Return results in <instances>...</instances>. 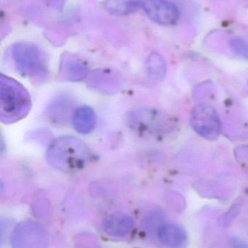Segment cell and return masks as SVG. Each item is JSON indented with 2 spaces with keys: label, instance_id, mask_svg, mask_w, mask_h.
<instances>
[{
  "label": "cell",
  "instance_id": "6da1fadb",
  "mask_svg": "<svg viewBox=\"0 0 248 248\" xmlns=\"http://www.w3.org/2000/svg\"><path fill=\"white\" fill-rule=\"evenodd\" d=\"M87 146L73 136L55 139L46 152L48 164L56 170L72 172L83 169L90 160Z\"/></svg>",
  "mask_w": 248,
  "mask_h": 248
},
{
  "label": "cell",
  "instance_id": "7a4b0ae2",
  "mask_svg": "<svg viewBox=\"0 0 248 248\" xmlns=\"http://www.w3.org/2000/svg\"><path fill=\"white\" fill-rule=\"evenodd\" d=\"M31 99L24 87L6 76L0 78V118L4 124L23 119L30 110Z\"/></svg>",
  "mask_w": 248,
  "mask_h": 248
},
{
  "label": "cell",
  "instance_id": "3957f363",
  "mask_svg": "<svg viewBox=\"0 0 248 248\" xmlns=\"http://www.w3.org/2000/svg\"><path fill=\"white\" fill-rule=\"evenodd\" d=\"M12 55L19 72L31 78H42L48 73L46 60L40 49L32 44L19 42L13 45Z\"/></svg>",
  "mask_w": 248,
  "mask_h": 248
},
{
  "label": "cell",
  "instance_id": "277c9868",
  "mask_svg": "<svg viewBox=\"0 0 248 248\" xmlns=\"http://www.w3.org/2000/svg\"><path fill=\"white\" fill-rule=\"evenodd\" d=\"M190 124L194 131L208 140H215L219 137L221 123L218 113L208 104H199L191 113Z\"/></svg>",
  "mask_w": 248,
  "mask_h": 248
},
{
  "label": "cell",
  "instance_id": "5b68a950",
  "mask_svg": "<svg viewBox=\"0 0 248 248\" xmlns=\"http://www.w3.org/2000/svg\"><path fill=\"white\" fill-rule=\"evenodd\" d=\"M48 237L44 229L37 223L26 221L15 228L11 237L14 248H45Z\"/></svg>",
  "mask_w": 248,
  "mask_h": 248
},
{
  "label": "cell",
  "instance_id": "8992f818",
  "mask_svg": "<svg viewBox=\"0 0 248 248\" xmlns=\"http://www.w3.org/2000/svg\"><path fill=\"white\" fill-rule=\"evenodd\" d=\"M142 7L151 20L163 26L176 24L180 16L177 6L168 0H145Z\"/></svg>",
  "mask_w": 248,
  "mask_h": 248
},
{
  "label": "cell",
  "instance_id": "52a82bcc",
  "mask_svg": "<svg viewBox=\"0 0 248 248\" xmlns=\"http://www.w3.org/2000/svg\"><path fill=\"white\" fill-rule=\"evenodd\" d=\"M135 227L133 219L123 213H115L105 218L103 230L106 234L114 237L128 235Z\"/></svg>",
  "mask_w": 248,
  "mask_h": 248
},
{
  "label": "cell",
  "instance_id": "ba28073f",
  "mask_svg": "<svg viewBox=\"0 0 248 248\" xmlns=\"http://www.w3.org/2000/svg\"><path fill=\"white\" fill-rule=\"evenodd\" d=\"M160 242L169 248H182L187 242V234L183 227L176 224H164L159 228Z\"/></svg>",
  "mask_w": 248,
  "mask_h": 248
},
{
  "label": "cell",
  "instance_id": "9c48e42d",
  "mask_svg": "<svg viewBox=\"0 0 248 248\" xmlns=\"http://www.w3.org/2000/svg\"><path fill=\"white\" fill-rule=\"evenodd\" d=\"M61 73L69 81H80L87 77L88 68L75 57L64 55L61 61Z\"/></svg>",
  "mask_w": 248,
  "mask_h": 248
},
{
  "label": "cell",
  "instance_id": "30bf717a",
  "mask_svg": "<svg viewBox=\"0 0 248 248\" xmlns=\"http://www.w3.org/2000/svg\"><path fill=\"white\" fill-rule=\"evenodd\" d=\"M72 124L77 132L89 134L94 129L96 124L94 110L89 106L78 108L73 113Z\"/></svg>",
  "mask_w": 248,
  "mask_h": 248
},
{
  "label": "cell",
  "instance_id": "8fae6325",
  "mask_svg": "<svg viewBox=\"0 0 248 248\" xmlns=\"http://www.w3.org/2000/svg\"><path fill=\"white\" fill-rule=\"evenodd\" d=\"M143 2V0H106L104 8L115 16H128L136 12Z\"/></svg>",
  "mask_w": 248,
  "mask_h": 248
},
{
  "label": "cell",
  "instance_id": "7c38bea8",
  "mask_svg": "<svg viewBox=\"0 0 248 248\" xmlns=\"http://www.w3.org/2000/svg\"><path fill=\"white\" fill-rule=\"evenodd\" d=\"M147 68L151 78L161 81L166 74V63L161 55L154 52L147 60Z\"/></svg>",
  "mask_w": 248,
  "mask_h": 248
},
{
  "label": "cell",
  "instance_id": "4fadbf2b",
  "mask_svg": "<svg viewBox=\"0 0 248 248\" xmlns=\"http://www.w3.org/2000/svg\"><path fill=\"white\" fill-rule=\"evenodd\" d=\"M230 46L233 50L240 56L248 59V43L243 39H234L230 42Z\"/></svg>",
  "mask_w": 248,
  "mask_h": 248
}]
</instances>
